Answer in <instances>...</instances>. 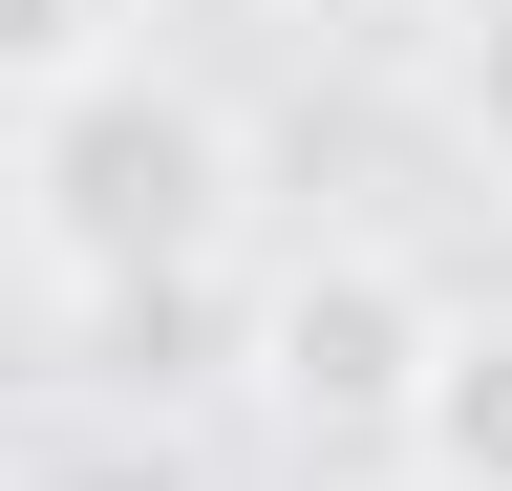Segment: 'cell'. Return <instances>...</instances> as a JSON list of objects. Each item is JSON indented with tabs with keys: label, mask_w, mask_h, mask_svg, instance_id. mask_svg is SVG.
<instances>
[{
	"label": "cell",
	"mask_w": 512,
	"mask_h": 491,
	"mask_svg": "<svg viewBox=\"0 0 512 491\" xmlns=\"http://www.w3.org/2000/svg\"><path fill=\"white\" fill-rule=\"evenodd\" d=\"M235 193H256L235 107L192 86V65H150V43L22 107V235H43L86 299H171V278H214V257H235Z\"/></svg>",
	"instance_id": "cell-1"
},
{
	"label": "cell",
	"mask_w": 512,
	"mask_h": 491,
	"mask_svg": "<svg viewBox=\"0 0 512 491\" xmlns=\"http://www.w3.org/2000/svg\"><path fill=\"white\" fill-rule=\"evenodd\" d=\"M427 321H448V299H427L406 257H363V235H342V257H299L278 299H256V385H278L320 449H384L406 385H427Z\"/></svg>",
	"instance_id": "cell-2"
},
{
	"label": "cell",
	"mask_w": 512,
	"mask_h": 491,
	"mask_svg": "<svg viewBox=\"0 0 512 491\" xmlns=\"http://www.w3.org/2000/svg\"><path fill=\"white\" fill-rule=\"evenodd\" d=\"M427 491H512V321H427V385L384 427Z\"/></svg>",
	"instance_id": "cell-3"
},
{
	"label": "cell",
	"mask_w": 512,
	"mask_h": 491,
	"mask_svg": "<svg viewBox=\"0 0 512 491\" xmlns=\"http://www.w3.org/2000/svg\"><path fill=\"white\" fill-rule=\"evenodd\" d=\"M86 65H128V0H0V107H43Z\"/></svg>",
	"instance_id": "cell-4"
},
{
	"label": "cell",
	"mask_w": 512,
	"mask_h": 491,
	"mask_svg": "<svg viewBox=\"0 0 512 491\" xmlns=\"http://www.w3.org/2000/svg\"><path fill=\"white\" fill-rule=\"evenodd\" d=\"M448 107H470V129L512 150V0H470V43H448Z\"/></svg>",
	"instance_id": "cell-5"
}]
</instances>
